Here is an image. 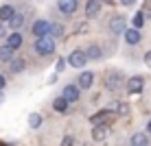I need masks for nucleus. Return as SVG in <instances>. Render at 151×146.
<instances>
[{"instance_id": "f257e3e1", "label": "nucleus", "mask_w": 151, "mask_h": 146, "mask_svg": "<svg viewBox=\"0 0 151 146\" xmlns=\"http://www.w3.org/2000/svg\"><path fill=\"white\" fill-rule=\"evenodd\" d=\"M35 53L42 55V57H48L55 53V39L50 37V35H44V37H37L35 39Z\"/></svg>"}, {"instance_id": "f03ea898", "label": "nucleus", "mask_w": 151, "mask_h": 146, "mask_svg": "<svg viewBox=\"0 0 151 146\" xmlns=\"http://www.w3.org/2000/svg\"><path fill=\"white\" fill-rule=\"evenodd\" d=\"M116 118V111H112V109H103V111H99L94 113L90 120H92V124L94 127H99V124H107V122H112V120Z\"/></svg>"}, {"instance_id": "7ed1b4c3", "label": "nucleus", "mask_w": 151, "mask_h": 146, "mask_svg": "<svg viewBox=\"0 0 151 146\" xmlns=\"http://www.w3.org/2000/svg\"><path fill=\"white\" fill-rule=\"evenodd\" d=\"M31 33L35 35V39L48 35L50 33V22H48V20H37V22L33 24V28H31Z\"/></svg>"}, {"instance_id": "20e7f679", "label": "nucleus", "mask_w": 151, "mask_h": 146, "mask_svg": "<svg viewBox=\"0 0 151 146\" xmlns=\"http://www.w3.org/2000/svg\"><path fill=\"white\" fill-rule=\"evenodd\" d=\"M57 7L64 15H72L79 7V0H57Z\"/></svg>"}, {"instance_id": "39448f33", "label": "nucleus", "mask_w": 151, "mask_h": 146, "mask_svg": "<svg viewBox=\"0 0 151 146\" xmlns=\"http://www.w3.org/2000/svg\"><path fill=\"white\" fill-rule=\"evenodd\" d=\"M86 53L83 50H72V53L68 55V63L72 66V68H83L86 66Z\"/></svg>"}, {"instance_id": "423d86ee", "label": "nucleus", "mask_w": 151, "mask_h": 146, "mask_svg": "<svg viewBox=\"0 0 151 146\" xmlns=\"http://www.w3.org/2000/svg\"><path fill=\"white\" fill-rule=\"evenodd\" d=\"M61 98H64L68 105H70V103H77V100H79V87H77V85H66L64 92H61Z\"/></svg>"}, {"instance_id": "0eeeda50", "label": "nucleus", "mask_w": 151, "mask_h": 146, "mask_svg": "<svg viewBox=\"0 0 151 146\" xmlns=\"http://www.w3.org/2000/svg\"><path fill=\"white\" fill-rule=\"evenodd\" d=\"M145 87V79L142 76H132V79L127 81V92L129 94H140Z\"/></svg>"}, {"instance_id": "6e6552de", "label": "nucleus", "mask_w": 151, "mask_h": 146, "mask_svg": "<svg viewBox=\"0 0 151 146\" xmlns=\"http://www.w3.org/2000/svg\"><path fill=\"white\" fill-rule=\"evenodd\" d=\"M86 15L88 18H99L101 15V0H88L86 2Z\"/></svg>"}, {"instance_id": "1a4fd4ad", "label": "nucleus", "mask_w": 151, "mask_h": 146, "mask_svg": "<svg viewBox=\"0 0 151 146\" xmlns=\"http://www.w3.org/2000/svg\"><path fill=\"white\" fill-rule=\"evenodd\" d=\"M110 31L112 33H125V18L123 15H114V18L110 20Z\"/></svg>"}, {"instance_id": "9d476101", "label": "nucleus", "mask_w": 151, "mask_h": 146, "mask_svg": "<svg viewBox=\"0 0 151 146\" xmlns=\"http://www.w3.org/2000/svg\"><path fill=\"white\" fill-rule=\"evenodd\" d=\"M107 135H110V129L105 124H99V127L92 129V140L94 142H103V140H107Z\"/></svg>"}, {"instance_id": "9b49d317", "label": "nucleus", "mask_w": 151, "mask_h": 146, "mask_svg": "<svg viewBox=\"0 0 151 146\" xmlns=\"http://www.w3.org/2000/svg\"><path fill=\"white\" fill-rule=\"evenodd\" d=\"M7 46L11 50H18L20 46H22V35L18 33V31H13V33H9L7 35Z\"/></svg>"}, {"instance_id": "f8f14e48", "label": "nucleus", "mask_w": 151, "mask_h": 146, "mask_svg": "<svg viewBox=\"0 0 151 146\" xmlns=\"http://www.w3.org/2000/svg\"><path fill=\"white\" fill-rule=\"evenodd\" d=\"M92 81H94V74H92V72H81L77 85L83 87V90H88V87H92Z\"/></svg>"}, {"instance_id": "ddd939ff", "label": "nucleus", "mask_w": 151, "mask_h": 146, "mask_svg": "<svg viewBox=\"0 0 151 146\" xmlns=\"http://www.w3.org/2000/svg\"><path fill=\"white\" fill-rule=\"evenodd\" d=\"M125 41L127 44H132V46H136L138 41H140V31H136V28H125Z\"/></svg>"}, {"instance_id": "4468645a", "label": "nucleus", "mask_w": 151, "mask_h": 146, "mask_svg": "<svg viewBox=\"0 0 151 146\" xmlns=\"http://www.w3.org/2000/svg\"><path fill=\"white\" fill-rule=\"evenodd\" d=\"M15 15V9L11 7V4H2V7H0V22H9V20H11Z\"/></svg>"}, {"instance_id": "2eb2a0df", "label": "nucleus", "mask_w": 151, "mask_h": 146, "mask_svg": "<svg viewBox=\"0 0 151 146\" xmlns=\"http://www.w3.org/2000/svg\"><path fill=\"white\" fill-rule=\"evenodd\" d=\"M149 144V137L145 133H134L132 135V146H147Z\"/></svg>"}, {"instance_id": "dca6fc26", "label": "nucleus", "mask_w": 151, "mask_h": 146, "mask_svg": "<svg viewBox=\"0 0 151 146\" xmlns=\"http://www.w3.org/2000/svg\"><path fill=\"white\" fill-rule=\"evenodd\" d=\"M22 24H24V15H22V13H15L13 18L9 20V26H11L13 31H18L20 26H22Z\"/></svg>"}, {"instance_id": "f3484780", "label": "nucleus", "mask_w": 151, "mask_h": 146, "mask_svg": "<svg viewBox=\"0 0 151 146\" xmlns=\"http://www.w3.org/2000/svg\"><path fill=\"white\" fill-rule=\"evenodd\" d=\"M9 63H11V72H15V74L22 72L24 68H27V61H24V59H11Z\"/></svg>"}, {"instance_id": "a211bd4d", "label": "nucleus", "mask_w": 151, "mask_h": 146, "mask_svg": "<svg viewBox=\"0 0 151 146\" xmlns=\"http://www.w3.org/2000/svg\"><path fill=\"white\" fill-rule=\"evenodd\" d=\"M11 59H13V50L7 44L0 46V61H11Z\"/></svg>"}, {"instance_id": "6ab92c4d", "label": "nucleus", "mask_w": 151, "mask_h": 146, "mask_svg": "<svg viewBox=\"0 0 151 146\" xmlns=\"http://www.w3.org/2000/svg\"><path fill=\"white\" fill-rule=\"evenodd\" d=\"M86 53V59H101V48L99 46H90L88 50H83Z\"/></svg>"}, {"instance_id": "aec40b11", "label": "nucleus", "mask_w": 151, "mask_h": 146, "mask_svg": "<svg viewBox=\"0 0 151 146\" xmlns=\"http://www.w3.org/2000/svg\"><path fill=\"white\" fill-rule=\"evenodd\" d=\"M53 107H55V111H61V113H64V111H68V103H66L61 96L53 100Z\"/></svg>"}, {"instance_id": "412c9836", "label": "nucleus", "mask_w": 151, "mask_h": 146, "mask_svg": "<svg viewBox=\"0 0 151 146\" xmlns=\"http://www.w3.org/2000/svg\"><path fill=\"white\" fill-rule=\"evenodd\" d=\"M132 24H134V26L132 28H136V31H140V28H142V24H145V15L142 13H136V15H134V18H132Z\"/></svg>"}, {"instance_id": "4be33fe9", "label": "nucleus", "mask_w": 151, "mask_h": 146, "mask_svg": "<svg viewBox=\"0 0 151 146\" xmlns=\"http://www.w3.org/2000/svg\"><path fill=\"white\" fill-rule=\"evenodd\" d=\"M50 37H64V26H61V24H50Z\"/></svg>"}, {"instance_id": "5701e85b", "label": "nucleus", "mask_w": 151, "mask_h": 146, "mask_svg": "<svg viewBox=\"0 0 151 146\" xmlns=\"http://www.w3.org/2000/svg\"><path fill=\"white\" fill-rule=\"evenodd\" d=\"M118 83H121V74H110L107 76V87H110V90H116Z\"/></svg>"}, {"instance_id": "b1692460", "label": "nucleus", "mask_w": 151, "mask_h": 146, "mask_svg": "<svg viewBox=\"0 0 151 146\" xmlns=\"http://www.w3.org/2000/svg\"><path fill=\"white\" fill-rule=\"evenodd\" d=\"M40 124H42V116H40V113H31V116H29V127L37 129Z\"/></svg>"}, {"instance_id": "393cba45", "label": "nucleus", "mask_w": 151, "mask_h": 146, "mask_svg": "<svg viewBox=\"0 0 151 146\" xmlns=\"http://www.w3.org/2000/svg\"><path fill=\"white\" fill-rule=\"evenodd\" d=\"M145 15V18H151V0H147V2H145V7H142V11H140Z\"/></svg>"}, {"instance_id": "a878e982", "label": "nucleus", "mask_w": 151, "mask_h": 146, "mask_svg": "<svg viewBox=\"0 0 151 146\" xmlns=\"http://www.w3.org/2000/svg\"><path fill=\"white\" fill-rule=\"evenodd\" d=\"M129 111V107L125 105V103H121V105H116V113H127Z\"/></svg>"}, {"instance_id": "bb28decb", "label": "nucleus", "mask_w": 151, "mask_h": 146, "mask_svg": "<svg viewBox=\"0 0 151 146\" xmlns=\"http://www.w3.org/2000/svg\"><path fill=\"white\" fill-rule=\"evenodd\" d=\"M7 35H9V33H7V26L0 22V37H7Z\"/></svg>"}, {"instance_id": "cd10ccee", "label": "nucleus", "mask_w": 151, "mask_h": 146, "mask_svg": "<svg viewBox=\"0 0 151 146\" xmlns=\"http://www.w3.org/2000/svg\"><path fill=\"white\" fill-rule=\"evenodd\" d=\"M72 144H75V140H72V137H66L64 142H61V146H72Z\"/></svg>"}, {"instance_id": "c85d7f7f", "label": "nucleus", "mask_w": 151, "mask_h": 146, "mask_svg": "<svg viewBox=\"0 0 151 146\" xmlns=\"http://www.w3.org/2000/svg\"><path fill=\"white\" fill-rule=\"evenodd\" d=\"M4 85H7V79H4V74H0V92L4 90Z\"/></svg>"}, {"instance_id": "c756f323", "label": "nucleus", "mask_w": 151, "mask_h": 146, "mask_svg": "<svg viewBox=\"0 0 151 146\" xmlns=\"http://www.w3.org/2000/svg\"><path fill=\"white\" fill-rule=\"evenodd\" d=\"M145 63H147V68H151V50L145 55Z\"/></svg>"}, {"instance_id": "7c9ffc66", "label": "nucleus", "mask_w": 151, "mask_h": 146, "mask_svg": "<svg viewBox=\"0 0 151 146\" xmlns=\"http://www.w3.org/2000/svg\"><path fill=\"white\" fill-rule=\"evenodd\" d=\"M64 66H66V61H64V59H59V61H57V72H61V70H64Z\"/></svg>"}, {"instance_id": "2f4dec72", "label": "nucleus", "mask_w": 151, "mask_h": 146, "mask_svg": "<svg viewBox=\"0 0 151 146\" xmlns=\"http://www.w3.org/2000/svg\"><path fill=\"white\" fill-rule=\"evenodd\" d=\"M134 2H136V0H121V4H125V7H132Z\"/></svg>"}, {"instance_id": "473e14b6", "label": "nucleus", "mask_w": 151, "mask_h": 146, "mask_svg": "<svg viewBox=\"0 0 151 146\" xmlns=\"http://www.w3.org/2000/svg\"><path fill=\"white\" fill-rule=\"evenodd\" d=\"M147 131L151 133V120H149V122H147Z\"/></svg>"}, {"instance_id": "72a5a7b5", "label": "nucleus", "mask_w": 151, "mask_h": 146, "mask_svg": "<svg viewBox=\"0 0 151 146\" xmlns=\"http://www.w3.org/2000/svg\"><path fill=\"white\" fill-rule=\"evenodd\" d=\"M4 100V96H2V92H0V103H2Z\"/></svg>"}, {"instance_id": "f704fd0d", "label": "nucleus", "mask_w": 151, "mask_h": 146, "mask_svg": "<svg viewBox=\"0 0 151 146\" xmlns=\"http://www.w3.org/2000/svg\"><path fill=\"white\" fill-rule=\"evenodd\" d=\"M105 2H112V0H105Z\"/></svg>"}, {"instance_id": "c9c22d12", "label": "nucleus", "mask_w": 151, "mask_h": 146, "mask_svg": "<svg viewBox=\"0 0 151 146\" xmlns=\"http://www.w3.org/2000/svg\"><path fill=\"white\" fill-rule=\"evenodd\" d=\"M0 146H4V144H0Z\"/></svg>"}]
</instances>
